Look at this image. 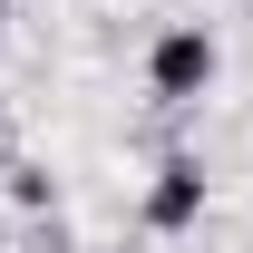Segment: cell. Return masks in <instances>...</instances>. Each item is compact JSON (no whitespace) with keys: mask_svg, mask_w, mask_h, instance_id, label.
<instances>
[{"mask_svg":"<svg viewBox=\"0 0 253 253\" xmlns=\"http://www.w3.org/2000/svg\"><path fill=\"white\" fill-rule=\"evenodd\" d=\"M195 214H205V166H195V156H166L156 185H146V224H156V234H185Z\"/></svg>","mask_w":253,"mask_h":253,"instance_id":"2","label":"cell"},{"mask_svg":"<svg viewBox=\"0 0 253 253\" xmlns=\"http://www.w3.org/2000/svg\"><path fill=\"white\" fill-rule=\"evenodd\" d=\"M214 68H224V49H214V30H166L156 49H146V88L166 97V107H185V97H205L214 88Z\"/></svg>","mask_w":253,"mask_h":253,"instance_id":"1","label":"cell"},{"mask_svg":"<svg viewBox=\"0 0 253 253\" xmlns=\"http://www.w3.org/2000/svg\"><path fill=\"white\" fill-rule=\"evenodd\" d=\"M49 195H59V185H49V175H39V166H10V205H30V214H39V205H49Z\"/></svg>","mask_w":253,"mask_h":253,"instance_id":"3","label":"cell"},{"mask_svg":"<svg viewBox=\"0 0 253 253\" xmlns=\"http://www.w3.org/2000/svg\"><path fill=\"white\" fill-rule=\"evenodd\" d=\"M0 30H10V0H0Z\"/></svg>","mask_w":253,"mask_h":253,"instance_id":"4","label":"cell"}]
</instances>
